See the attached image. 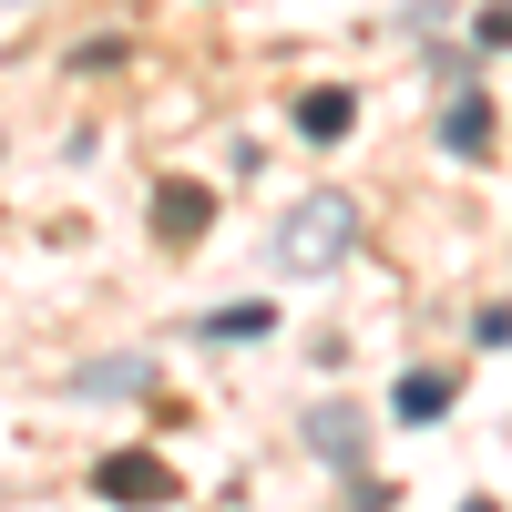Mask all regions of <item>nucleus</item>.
I'll return each mask as SVG.
<instances>
[{"mask_svg": "<svg viewBox=\"0 0 512 512\" xmlns=\"http://www.w3.org/2000/svg\"><path fill=\"white\" fill-rule=\"evenodd\" d=\"M472 41H482V52H512V0H492V11L472 21Z\"/></svg>", "mask_w": 512, "mask_h": 512, "instance_id": "nucleus-10", "label": "nucleus"}, {"mask_svg": "<svg viewBox=\"0 0 512 512\" xmlns=\"http://www.w3.org/2000/svg\"><path fill=\"white\" fill-rule=\"evenodd\" d=\"M297 134H308V144H349L359 134V93H338V82L297 93Z\"/></svg>", "mask_w": 512, "mask_h": 512, "instance_id": "nucleus-6", "label": "nucleus"}, {"mask_svg": "<svg viewBox=\"0 0 512 512\" xmlns=\"http://www.w3.org/2000/svg\"><path fill=\"white\" fill-rule=\"evenodd\" d=\"M349 246H359V205L338 195V185L297 195L287 216H277V267H287V277H328V267H338Z\"/></svg>", "mask_w": 512, "mask_h": 512, "instance_id": "nucleus-1", "label": "nucleus"}, {"mask_svg": "<svg viewBox=\"0 0 512 512\" xmlns=\"http://www.w3.org/2000/svg\"><path fill=\"white\" fill-rule=\"evenodd\" d=\"M267 328H277V308H267V297H246V308H216L195 338H205V349H246V338H267Z\"/></svg>", "mask_w": 512, "mask_h": 512, "instance_id": "nucleus-9", "label": "nucleus"}, {"mask_svg": "<svg viewBox=\"0 0 512 512\" xmlns=\"http://www.w3.org/2000/svg\"><path fill=\"white\" fill-rule=\"evenodd\" d=\"M461 400V379L451 369H400V390H390V420H410V431H420V420H441Z\"/></svg>", "mask_w": 512, "mask_h": 512, "instance_id": "nucleus-7", "label": "nucleus"}, {"mask_svg": "<svg viewBox=\"0 0 512 512\" xmlns=\"http://www.w3.org/2000/svg\"><path fill=\"white\" fill-rule=\"evenodd\" d=\"M93 492L103 502H175V472H164L154 451H103L93 461Z\"/></svg>", "mask_w": 512, "mask_h": 512, "instance_id": "nucleus-3", "label": "nucleus"}, {"mask_svg": "<svg viewBox=\"0 0 512 512\" xmlns=\"http://www.w3.org/2000/svg\"><path fill=\"white\" fill-rule=\"evenodd\" d=\"M308 451L328 461L338 482H359V472H369V431H359V410H349V400H328V410H308Z\"/></svg>", "mask_w": 512, "mask_h": 512, "instance_id": "nucleus-2", "label": "nucleus"}, {"mask_svg": "<svg viewBox=\"0 0 512 512\" xmlns=\"http://www.w3.org/2000/svg\"><path fill=\"white\" fill-rule=\"evenodd\" d=\"M123 390H154V359L144 349H113V359L82 369V400H123Z\"/></svg>", "mask_w": 512, "mask_h": 512, "instance_id": "nucleus-8", "label": "nucleus"}, {"mask_svg": "<svg viewBox=\"0 0 512 512\" xmlns=\"http://www.w3.org/2000/svg\"><path fill=\"white\" fill-rule=\"evenodd\" d=\"M472 338H482V349H512V308H482V318H472Z\"/></svg>", "mask_w": 512, "mask_h": 512, "instance_id": "nucleus-11", "label": "nucleus"}, {"mask_svg": "<svg viewBox=\"0 0 512 512\" xmlns=\"http://www.w3.org/2000/svg\"><path fill=\"white\" fill-rule=\"evenodd\" d=\"M205 226H216V195L205 185H154V236L164 246H195Z\"/></svg>", "mask_w": 512, "mask_h": 512, "instance_id": "nucleus-5", "label": "nucleus"}, {"mask_svg": "<svg viewBox=\"0 0 512 512\" xmlns=\"http://www.w3.org/2000/svg\"><path fill=\"white\" fill-rule=\"evenodd\" d=\"M492 134H502L492 93H451V103H441V144H451L461 164H482V154H492Z\"/></svg>", "mask_w": 512, "mask_h": 512, "instance_id": "nucleus-4", "label": "nucleus"}]
</instances>
